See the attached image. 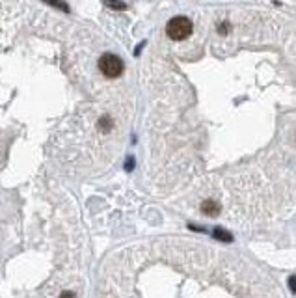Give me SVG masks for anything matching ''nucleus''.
<instances>
[{
    "mask_svg": "<svg viewBox=\"0 0 296 298\" xmlns=\"http://www.w3.org/2000/svg\"><path fill=\"white\" fill-rule=\"evenodd\" d=\"M194 30V24L188 17H185V15H177V17H173V19H169L168 24H166V34H168L169 39H173V41H183V39H186L188 36L192 34Z\"/></svg>",
    "mask_w": 296,
    "mask_h": 298,
    "instance_id": "1",
    "label": "nucleus"
},
{
    "mask_svg": "<svg viewBox=\"0 0 296 298\" xmlns=\"http://www.w3.org/2000/svg\"><path fill=\"white\" fill-rule=\"evenodd\" d=\"M99 71L105 74L106 78H117L121 76L125 65H123V60L112 53H105L101 58H99Z\"/></svg>",
    "mask_w": 296,
    "mask_h": 298,
    "instance_id": "2",
    "label": "nucleus"
},
{
    "mask_svg": "<svg viewBox=\"0 0 296 298\" xmlns=\"http://www.w3.org/2000/svg\"><path fill=\"white\" fill-rule=\"evenodd\" d=\"M216 30H218V34H220V36H227V32H229V22H227V21L222 22V24H220Z\"/></svg>",
    "mask_w": 296,
    "mask_h": 298,
    "instance_id": "8",
    "label": "nucleus"
},
{
    "mask_svg": "<svg viewBox=\"0 0 296 298\" xmlns=\"http://www.w3.org/2000/svg\"><path fill=\"white\" fill-rule=\"evenodd\" d=\"M201 211H203V214H207V216H218L220 205L214 202V200H205V202L201 203Z\"/></svg>",
    "mask_w": 296,
    "mask_h": 298,
    "instance_id": "3",
    "label": "nucleus"
},
{
    "mask_svg": "<svg viewBox=\"0 0 296 298\" xmlns=\"http://www.w3.org/2000/svg\"><path fill=\"white\" fill-rule=\"evenodd\" d=\"M97 127H99V130H103V132H108L110 129L114 127V121H112V119H110L108 116H103L101 119H99Z\"/></svg>",
    "mask_w": 296,
    "mask_h": 298,
    "instance_id": "6",
    "label": "nucleus"
},
{
    "mask_svg": "<svg viewBox=\"0 0 296 298\" xmlns=\"http://www.w3.org/2000/svg\"><path fill=\"white\" fill-rule=\"evenodd\" d=\"M214 235H216L218 239H222V241H225V242H229V241H231V237H229V233H227V231H223V229H214Z\"/></svg>",
    "mask_w": 296,
    "mask_h": 298,
    "instance_id": "7",
    "label": "nucleus"
},
{
    "mask_svg": "<svg viewBox=\"0 0 296 298\" xmlns=\"http://www.w3.org/2000/svg\"><path fill=\"white\" fill-rule=\"evenodd\" d=\"M60 298H74V293H71V291H64V293L60 295Z\"/></svg>",
    "mask_w": 296,
    "mask_h": 298,
    "instance_id": "10",
    "label": "nucleus"
},
{
    "mask_svg": "<svg viewBox=\"0 0 296 298\" xmlns=\"http://www.w3.org/2000/svg\"><path fill=\"white\" fill-rule=\"evenodd\" d=\"M45 4H49V6H53V8H56V10L64 11V13H69L71 11V8L65 4L64 0H43Z\"/></svg>",
    "mask_w": 296,
    "mask_h": 298,
    "instance_id": "4",
    "label": "nucleus"
},
{
    "mask_svg": "<svg viewBox=\"0 0 296 298\" xmlns=\"http://www.w3.org/2000/svg\"><path fill=\"white\" fill-rule=\"evenodd\" d=\"M132 168H134V159H132V157H129L127 159V164H125V170H132Z\"/></svg>",
    "mask_w": 296,
    "mask_h": 298,
    "instance_id": "9",
    "label": "nucleus"
},
{
    "mask_svg": "<svg viewBox=\"0 0 296 298\" xmlns=\"http://www.w3.org/2000/svg\"><path fill=\"white\" fill-rule=\"evenodd\" d=\"M103 2H105V6H108L110 10H116V11L127 10V4L123 0H103Z\"/></svg>",
    "mask_w": 296,
    "mask_h": 298,
    "instance_id": "5",
    "label": "nucleus"
}]
</instances>
